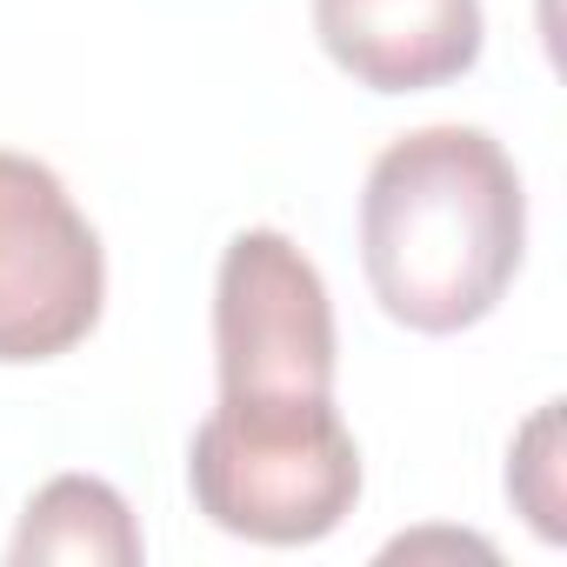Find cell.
Wrapping results in <instances>:
<instances>
[{
  "instance_id": "obj_3",
  "label": "cell",
  "mask_w": 567,
  "mask_h": 567,
  "mask_svg": "<svg viewBox=\"0 0 567 567\" xmlns=\"http://www.w3.org/2000/svg\"><path fill=\"white\" fill-rule=\"evenodd\" d=\"M107 301V254L61 174L0 147V368L74 354Z\"/></svg>"
},
{
  "instance_id": "obj_6",
  "label": "cell",
  "mask_w": 567,
  "mask_h": 567,
  "mask_svg": "<svg viewBox=\"0 0 567 567\" xmlns=\"http://www.w3.org/2000/svg\"><path fill=\"white\" fill-rule=\"evenodd\" d=\"M14 560H114V567H134L141 560V527L127 514V501L94 481V474H61L48 481L28 514H21V534H14Z\"/></svg>"
},
{
  "instance_id": "obj_4",
  "label": "cell",
  "mask_w": 567,
  "mask_h": 567,
  "mask_svg": "<svg viewBox=\"0 0 567 567\" xmlns=\"http://www.w3.org/2000/svg\"><path fill=\"white\" fill-rule=\"evenodd\" d=\"M341 334L321 267L280 234L240 227L214 274V374L220 394H334Z\"/></svg>"
},
{
  "instance_id": "obj_2",
  "label": "cell",
  "mask_w": 567,
  "mask_h": 567,
  "mask_svg": "<svg viewBox=\"0 0 567 567\" xmlns=\"http://www.w3.org/2000/svg\"><path fill=\"white\" fill-rule=\"evenodd\" d=\"M194 507L240 540L308 547L361 501V447L334 394H220L187 447Z\"/></svg>"
},
{
  "instance_id": "obj_5",
  "label": "cell",
  "mask_w": 567,
  "mask_h": 567,
  "mask_svg": "<svg viewBox=\"0 0 567 567\" xmlns=\"http://www.w3.org/2000/svg\"><path fill=\"white\" fill-rule=\"evenodd\" d=\"M328 61L368 94H427L481 61V0H315Z\"/></svg>"
},
{
  "instance_id": "obj_1",
  "label": "cell",
  "mask_w": 567,
  "mask_h": 567,
  "mask_svg": "<svg viewBox=\"0 0 567 567\" xmlns=\"http://www.w3.org/2000/svg\"><path fill=\"white\" fill-rule=\"evenodd\" d=\"M527 254V187L487 127H414L361 187V267L388 321L461 334L501 308Z\"/></svg>"
},
{
  "instance_id": "obj_7",
  "label": "cell",
  "mask_w": 567,
  "mask_h": 567,
  "mask_svg": "<svg viewBox=\"0 0 567 567\" xmlns=\"http://www.w3.org/2000/svg\"><path fill=\"white\" fill-rule=\"evenodd\" d=\"M507 494H520L527 520H534L547 540H560V494H554V401H547V408L534 414V427L520 434L514 467H507Z\"/></svg>"
}]
</instances>
